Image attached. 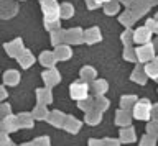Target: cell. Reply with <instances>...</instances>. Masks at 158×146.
<instances>
[{
	"label": "cell",
	"instance_id": "obj_1",
	"mask_svg": "<svg viewBox=\"0 0 158 146\" xmlns=\"http://www.w3.org/2000/svg\"><path fill=\"white\" fill-rule=\"evenodd\" d=\"M148 115H150V102L148 100L138 102L137 107H135V116L143 120V118H148Z\"/></svg>",
	"mask_w": 158,
	"mask_h": 146
},
{
	"label": "cell",
	"instance_id": "obj_3",
	"mask_svg": "<svg viewBox=\"0 0 158 146\" xmlns=\"http://www.w3.org/2000/svg\"><path fill=\"white\" fill-rule=\"evenodd\" d=\"M148 36H150V31H148V30H143V28H142V30L137 33V38H135V40L140 41V43H143V41L148 40Z\"/></svg>",
	"mask_w": 158,
	"mask_h": 146
},
{
	"label": "cell",
	"instance_id": "obj_4",
	"mask_svg": "<svg viewBox=\"0 0 158 146\" xmlns=\"http://www.w3.org/2000/svg\"><path fill=\"white\" fill-rule=\"evenodd\" d=\"M152 48H147V49H140L138 51V54H140V59H148V57H152Z\"/></svg>",
	"mask_w": 158,
	"mask_h": 146
},
{
	"label": "cell",
	"instance_id": "obj_2",
	"mask_svg": "<svg viewBox=\"0 0 158 146\" xmlns=\"http://www.w3.org/2000/svg\"><path fill=\"white\" fill-rule=\"evenodd\" d=\"M71 97L76 100H82L87 97V85L86 84H73L71 85Z\"/></svg>",
	"mask_w": 158,
	"mask_h": 146
}]
</instances>
